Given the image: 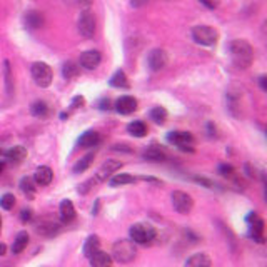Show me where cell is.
I'll list each match as a JSON object with an SVG mask.
<instances>
[{"label": "cell", "mask_w": 267, "mask_h": 267, "mask_svg": "<svg viewBox=\"0 0 267 267\" xmlns=\"http://www.w3.org/2000/svg\"><path fill=\"white\" fill-rule=\"evenodd\" d=\"M3 77H5V89H7V94L12 95V94H13V77H12L10 62H8V61L3 62Z\"/></svg>", "instance_id": "obj_30"}, {"label": "cell", "mask_w": 267, "mask_h": 267, "mask_svg": "<svg viewBox=\"0 0 267 267\" xmlns=\"http://www.w3.org/2000/svg\"><path fill=\"white\" fill-rule=\"evenodd\" d=\"M110 85L117 87V89H127V87H129V79H127L126 72L117 70L116 73H114V75L110 77Z\"/></svg>", "instance_id": "obj_26"}, {"label": "cell", "mask_w": 267, "mask_h": 267, "mask_svg": "<svg viewBox=\"0 0 267 267\" xmlns=\"http://www.w3.org/2000/svg\"><path fill=\"white\" fill-rule=\"evenodd\" d=\"M80 73V66L77 62H73V61H68L64 64V67H62V75H64V79H67V80H72V79H75L77 75Z\"/></svg>", "instance_id": "obj_24"}, {"label": "cell", "mask_w": 267, "mask_h": 267, "mask_svg": "<svg viewBox=\"0 0 267 267\" xmlns=\"http://www.w3.org/2000/svg\"><path fill=\"white\" fill-rule=\"evenodd\" d=\"M256 219H259V215H257L256 212H251L249 215H247V222H254Z\"/></svg>", "instance_id": "obj_46"}, {"label": "cell", "mask_w": 267, "mask_h": 267, "mask_svg": "<svg viewBox=\"0 0 267 267\" xmlns=\"http://www.w3.org/2000/svg\"><path fill=\"white\" fill-rule=\"evenodd\" d=\"M135 182V179H134L131 174H116L112 179H110V186L112 187H119V186H126V184H132Z\"/></svg>", "instance_id": "obj_31"}, {"label": "cell", "mask_w": 267, "mask_h": 267, "mask_svg": "<svg viewBox=\"0 0 267 267\" xmlns=\"http://www.w3.org/2000/svg\"><path fill=\"white\" fill-rule=\"evenodd\" d=\"M92 160H94V154H87V155H84L79 162H77L75 165H73V174H82V172H85L87 169L90 167V164H92Z\"/></svg>", "instance_id": "obj_28"}, {"label": "cell", "mask_w": 267, "mask_h": 267, "mask_svg": "<svg viewBox=\"0 0 267 267\" xmlns=\"http://www.w3.org/2000/svg\"><path fill=\"white\" fill-rule=\"evenodd\" d=\"M95 30H97V20H95L94 13L87 8L79 17V32L85 39H92V37L95 35Z\"/></svg>", "instance_id": "obj_7"}, {"label": "cell", "mask_w": 267, "mask_h": 267, "mask_svg": "<svg viewBox=\"0 0 267 267\" xmlns=\"http://www.w3.org/2000/svg\"><path fill=\"white\" fill-rule=\"evenodd\" d=\"M110 257L112 261L119 262V264H129L137 257V247L135 244L129 239H122V241H117L112 246V252H110Z\"/></svg>", "instance_id": "obj_2"}, {"label": "cell", "mask_w": 267, "mask_h": 267, "mask_svg": "<svg viewBox=\"0 0 267 267\" xmlns=\"http://www.w3.org/2000/svg\"><path fill=\"white\" fill-rule=\"evenodd\" d=\"M100 144V134L95 131H87L80 135L79 145L80 147H97Z\"/></svg>", "instance_id": "obj_19"}, {"label": "cell", "mask_w": 267, "mask_h": 267, "mask_svg": "<svg viewBox=\"0 0 267 267\" xmlns=\"http://www.w3.org/2000/svg\"><path fill=\"white\" fill-rule=\"evenodd\" d=\"M116 109L119 114H122V116H129V114L135 112L137 110V100L131 97V95H124L116 102Z\"/></svg>", "instance_id": "obj_13"}, {"label": "cell", "mask_w": 267, "mask_h": 267, "mask_svg": "<svg viewBox=\"0 0 267 267\" xmlns=\"http://www.w3.org/2000/svg\"><path fill=\"white\" fill-rule=\"evenodd\" d=\"M229 52H231L234 66L241 68V70L249 68L252 61H254V49H252V45L247 40L242 39L232 40L231 45H229Z\"/></svg>", "instance_id": "obj_1"}, {"label": "cell", "mask_w": 267, "mask_h": 267, "mask_svg": "<svg viewBox=\"0 0 267 267\" xmlns=\"http://www.w3.org/2000/svg\"><path fill=\"white\" fill-rule=\"evenodd\" d=\"M192 39L196 40L199 45H205V47H210L217 42L219 34L214 27L210 25H196L192 29Z\"/></svg>", "instance_id": "obj_4"}, {"label": "cell", "mask_w": 267, "mask_h": 267, "mask_svg": "<svg viewBox=\"0 0 267 267\" xmlns=\"http://www.w3.org/2000/svg\"><path fill=\"white\" fill-rule=\"evenodd\" d=\"M3 169H5V160H0V174L3 172Z\"/></svg>", "instance_id": "obj_48"}, {"label": "cell", "mask_w": 267, "mask_h": 267, "mask_svg": "<svg viewBox=\"0 0 267 267\" xmlns=\"http://www.w3.org/2000/svg\"><path fill=\"white\" fill-rule=\"evenodd\" d=\"M97 251H100V239L99 236H89L87 237V241L84 244V256L89 259V257H92L95 254Z\"/></svg>", "instance_id": "obj_22"}, {"label": "cell", "mask_w": 267, "mask_h": 267, "mask_svg": "<svg viewBox=\"0 0 267 267\" xmlns=\"http://www.w3.org/2000/svg\"><path fill=\"white\" fill-rule=\"evenodd\" d=\"M219 172L222 174L224 177H234L236 169H234L232 165H229V164H222V165H219Z\"/></svg>", "instance_id": "obj_36"}, {"label": "cell", "mask_w": 267, "mask_h": 267, "mask_svg": "<svg viewBox=\"0 0 267 267\" xmlns=\"http://www.w3.org/2000/svg\"><path fill=\"white\" fill-rule=\"evenodd\" d=\"M77 105H84V99L82 97H75L72 100V107L73 109H77Z\"/></svg>", "instance_id": "obj_43"}, {"label": "cell", "mask_w": 267, "mask_h": 267, "mask_svg": "<svg viewBox=\"0 0 267 267\" xmlns=\"http://www.w3.org/2000/svg\"><path fill=\"white\" fill-rule=\"evenodd\" d=\"M100 61H102V55L97 50H87L80 55V61H79V66L87 68V70H94L100 66Z\"/></svg>", "instance_id": "obj_11"}, {"label": "cell", "mask_w": 267, "mask_h": 267, "mask_svg": "<svg viewBox=\"0 0 267 267\" xmlns=\"http://www.w3.org/2000/svg\"><path fill=\"white\" fill-rule=\"evenodd\" d=\"M20 220H22V222H30V220H32V210L30 209H22Z\"/></svg>", "instance_id": "obj_39"}, {"label": "cell", "mask_w": 267, "mask_h": 267, "mask_svg": "<svg viewBox=\"0 0 267 267\" xmlns=\"http://www.w3.org/2000/svg\"><path fill=\"white\" fill-rule=\"evenodd\" d=\"M266 80H267V79H266V75H261V79H259V84H261V89L264 90V92L267 90V84H266Z\"/></svg>", "instance_id": "obj_45"}, {"label": "cell", "mask_w": 267, "mask_h": 267, "mask_svg": "<svg viewBox=\"0 0 267 267\" xmlns=\"http://www.w3.org/2000/svg\"><path fill=\"white\" fill-rule=\"evenodd\" d=\"M227 107H229V110H231V114L232 116H239V97L237 95H234L232 92H229L227 94Z\"/></svg>", "instance_id": "obj_34"}, {"label": "cell", "mask_w": 267, "mask_h": 267, "mask_svg": "<svg viewBox=\"0 0 267 267\" xmlns=\"http://www.w3.org/2000/svg\"><path fill=\"white\" fill-rule=\"evenodd\" d=\"M210 266H212V261H210V257L205 252L192 254L186 262V267H210Z\"/></svg>", "instance_id": "obj_17"}, {"label": "cell", "mask_w": 267, "mask_h": 267, "mask_svg": "<svg viewBox=\"0 0 267 267\" xmlns=\"http://www.w3.org/2000/svg\"><path fill=\"white\" fill-rule=\"evenodd\" d=\"M200 2L204 3L207 8H212V10L219 7V0H200Z\"/></svg>", "instance_id": "obj_40"}, {"label": "cell", "mask_w": 267, "mask_h": 267, "mask_svg": "<svg viewBox=\"0 0 267 267\" xmlns=\"http://www.w3.org/2000/svg\"><path fill=\"white\" fill-rule=\"evenodd\" d=\"M20 191L24 192V194L27 197H34L35 194V182H34V179H30V177H24L20 181Z\"/></svg>", "instance_id": "obj_32"}, {"label": "cell", "mask_w": 267, "mask_h": 267, "mask_svg": "<svg viewBox=\"0 0 267 267\" xmlns=\"http://www.w3.org/2000/svg\"><path fill=\"white\" fill-rule=\"evenodd\" d=\"M142 157L149 160V162H164V160L167 159V154H165L159 145H150L144 150Z\"/></svg>", "instance_id": "obj_16"}, {"label": "cell", "mask_w": 267, "mask_h": 267, "mask_svg": "<svg viewBox=\"0 0 267 267\" xmlns=\"http://www.w3.org/2000/svg\"><path fill=\"white\" fill-rule=\"evenodd\" d=\"M100 109H102V110H109L110 109V100L109 99H104L102 102H100Z\"/></svg>", "instance_id": "obj_44"}, {"label": "cell", "mask_w": 267, "mask_h": 267, "mask_svg": "<svg viewBox=\"0 0 267 267\" xmlns=\"http://www.w3.org/2000/svg\"><path fill=\"white\" fill-rule=\"evenodd\" d=\"M61 231H62V225L50 219H40L35 224V232L44 237H55L61 234Z\"/></svg>", "instance_id": "obj_10"}, {"label": "cell", "mask_w": 267, "mask_h": 267, "mask_svg": "<svg viewBox=\"0 0 267 267\" xmlns=\"http://www.w3.org/2000/svg\"><path fill=\"white\" fill-rule=\"evenodd\" d=\"M32 77H34L35 84L39 87H49L52 84V68L45 62H35L32 64Z\"/></svg>", "instance_id": "obj_5"}, {"label": "cell", "mask_w": 267, "mask_h": 267, "mask_svg": "<svg viewBox=\"0 0 267 267\" xmlns=\"http://www.w3.org/2000/svg\"><path fill=\"white\" fill-rule=\"evenodd\" d=\"M127 131L135 137H144L147 134V126L142 121H134L127 126Z\"/></svg>", "instance_id": "obj_27"}, {"label": "cell", "mask_w": 267, "mask_h": 267, "mask_svg": "<svg viewBox=\"0 0 267 267\" xmlns=\"http://www.w3.org/2000/svg\"><path fill=\"white\" fill-rule=\"evenodd\" d=\"M59 214H61V219L64 224H70L73 219H75V207H73L72 200H62L61 207H59Z\"/></svg>", "instance_id": "obj_15"}, {"label": "cell", "mask_w": 267, "mask_h": 267, "mask_svg": "<svg viewBox=\"0 0 267 267\" xmlns=\"http://www.w3.org/2000/svg\"><path fill=\"white\" fill-rule=\"evenodd\" d=\"M167 62H169V57L164 49L150 50L149 57H147V64H149V68L152 72H160L162 68H165Z\"/></svg>", "instance_id": "obj_9"}, {"label": "cell", "mask_w": 267, "mask_h": 267, "mask_svg": "<svg viewBox=\"0 0 267 267\" xmlns=\"http://www.w3.org/2000/svg\"><path fill=\"white\" fill-rule=\"evenodd\" d=\"M30 112L32 116L35 117H45L49 114V105L45 104L44 100H35V102L30 105Z\"/></svg>", "instance_id": "obj_29"}, {"label": "cell", "mask_w": 267, "mask_h": 267, "mask_svg": "<svg viewBox=\"0 0 267 267\" xmlns=\"http://www.w3.org/2000/svg\"><path fill=\"white\" fill-rule=\"evenodd\" d=\"M172 205L176 209V212L186 215L192 210L194 207V199L192 196H189L187 192H182V191H174L172 192Z\"/></svg>", "instance_id": "obj_8"}, {"label": "cell", "mask_w": 267, "mask_h": 267, "mask_svg": "<svg viewBox=\"0 0 267 267\" xmlns=\"http://www.w3.org/2000/svg\"><path fill=\"white\" fill-rule=\"evenodd\" d=\"M27 246H29V234H27V232H18L15 241H13V244H12V252H13V254H20V252L24 251Z\"/></svg>", "instance_id": "obj_25"}, {"label": "cell", "mask_w": 267, "mask_h": 267, "mask_svg": "<svg viewBox=\"0 0 267 267\" xmlns=\"http://www.w3.org/2000/svg\"><path fill=\"white\" fill-rule=\"evenodd\" d=\"M0 229H2V217H0Z\"/></svg>", "instance_id": "obj_49"}, {"label": "cell", "mask_w": 267, "mask_h": 267, "mask_svg": "<svg viewBox=\"0 0 267 267\" xmlns=\"http://www.w3.org/2000/svg\"><path fill=\"white\" fill-rule=\"evenodd\" d=\"M89 261L92 267H112V262H114L110 254H107V252L104 251H97L94 256L89 257Z\"/></svg>", "instance_id": "obj_18"}, {"label": "cell", "mask_w": 267, "mask_h": 267, "mask_svg": "<svg viewBox=\"0 0 267 267\" xmlns=\"http://www.w3.org/2000/svg\"><path fill=\"white\" fill-rule=\"evenodd\" d=\"M5 252H7V246H5V244L0 242V257L5 256Z\"/></svg>", "instance_id": "obj_47"}, {"label": "cell", "mask_w": 267, "mask_h": 267, "mask_svg": "<svg viewBox=\"0 0 267 267\" xmlns=\"http://www.w3.org/2000/svg\"><path fill=\"white\" fill-rule=\"evenodd\" d=\"M129 234H131V241L134 244H140V246L150 244L155 239V236H157L155 229L149 224H134Z\"/></svg>", "instance_id": "obj_3"}, {"label": "cell", "mask_w": 267, "mask_h": 267, "mask_svg": "<svg viewBox=\"0 0 267 267\" xmlns=\"http://www.w3.org/2000/svg\"><path fill=\"white\" fill-rule=\"evenodd\" d=\"M149 3V0H131V5L134 8H140V7H144Z\"/></svg>", "instance_id": "obj_41"}, {"label": "cell", "mask_w": 267, "mask_h": 267, "mask_svg": "<svg viewBox=\"0 0 267 267\" xmlns=\"http://www.w3.org/2000/svg\"><path fill=\"white\" fill-rule=\"evenodd\" d=\"M2 267H5V266H2Z\"/></svg>", "instance_id": "obj_50"}, {"label": "cell", "mask_w": 267, "mask_h": 267, "mask_svg": "<svg viewBox=\"0 0 267 267\" xmlns=\"http://www.w3.org/2000/svg\"><path fill=\"white\" fill-rule=\"evenodd\" d=\"M13 205H15V197H13V194H3L0 197V207L2 209L10 210L13 209Z\"/></svg>", "instance_id": "obj_35"}, {"label": "cell", "mask_w": 267, "mask_h": 267, "mask_svg": "<svg viewBox=\"0 0 267 267\" xmlns=\"http://www.w3.org/2000/svg\"><path fill=\"white\" fill-rule=\"evenodd\" d=\"M251 237L259 244L264 242V220L262 219H256L254 222H251Z\"/></svg>", "instance_id": "obj_23"}, {"label": "cell", "mask_w": 267, "mask_h": 267, "mask_svg": "<svg viewBox=\"0 0 267 267\" xmlns=\"http://www.w3.org/2000/svg\"><path fill=\"white\" fill-rule=\"evenodd\" d=\"M52 179H54V172H52V169L47 167V165L39 167L34 174V182L37 186H49V184L52 182Z\"/></svg>", "instance_id": "obj_14"}, {"label": "cell", "mask_w": 267, "mask_h": 267, "mask_svg": "<svg viewBox=\"0 0 267 267\" xmlns=\"http://www.w3.org/2000/svg\"><path fill=\"white\" fill-rule=\"evenodd\" d=\"M24 22H25V25L29 27V29L35 30V29H40V27L44 25V17H42V13H40V12L32 10V12L25 13Z\"/></svg>", "instance_id": "obj_20"}, {"label": "cell", "mask_w": 267, "mask_h": 267, "mask_svg": "<svg viewBox=\"0 0 267 267\" xmlns=\"http://www.w3.org/2000/svg\"><path fill=\"white\" fill-rule=\"evenodd\" d=\"M194 181L197 184H202V186H205V187H209V189H214L215 187V184L212 181H209V179H205V177H196Z\"/></svg>", "instance_id": "obj_38"}, {"label": "cell", "mask_w": 267, "mask_h": 267, "mask_svg": "<svg viewBox=\"0 0 267 267\" xmlns=\"http://www.w3.org/2000/svg\"><path fill=\"white\" fill-rule=\"evenodd\" d=\"M3 155H5L7 160H10V162H15V164H20L22 160L27 157V150L25 147L22 145H17V147H12L10 150L3 152Z\"/></svg>", "instance_id": "obj_21"}, {"label": "cell", "mask_w": 267, "mask_h": 267, "mask_svg": "<svg viewBox=\"0 0 267 267\" xmlns=\"http://www.w3.org/2000/svg\"><path fill=\"white\" fill-rule=\"evenodd\" d=\"M167 116L169 114L164 107H154L150 110V119L155 124H164L165 121H167Z\"/></svg>", "instance_id": "obj_33"}, {"label": "cell", "mask_w": 267, "mask_h": 267, "mask_svg": "<svg viewBox=\"0 0 267 267\" xmlns=\"http://www.w3.org/2000/svg\"><path fill=\"white\" fill-rule=\"evenodd\" d=\"M167 140L170 144L177 145L181 150H189V152H194V135L191 132H184V131H176V132H170L167 135Z\"/></svg>", "instance_id": "obj_6"}, {"label": "cell", "mask_w": 267, "mask_h": 267, "mask_svg": "<svg viewBox=\"0 0 267 267\" xmlns=\"http://www.w3.org/2000/svg\"><path fill=\"white\" fill-rule=\"evenodd\" d=\"M95 184H97V179L92 177L90 181H87L85 184H82V186L79 187V194H87V192H89L90 189L95 186Z\"/></svg>", "instance_id": "obj_37"}, {"label": "cell", "mask_w": 267, "mask_h": 267, "mask_svg": "<svg viewBox=\"0 0 267 267\" xmlns=\"http://www.w3.org/2000/svg\"><path fill=\"white\" fill-rule=\"evenodd\" d=\"M77 2H79V5H80V7H84L85 10H87V8H89V7L92 5V2H94V0H77Z\"/></svg>", "instance_id": "obj_42"}, {"label": "cell", "mask_w": 267, "mask_h": 267, "mask_svg": "<svg viewBox=\"0 0 267 267\" xmlns=\"http://www.w3.org/2000/svg\"><path fill=\"white\" fill-rule=\"evenodd\" d=\"M121 167H122V162L110 159V160H107L105 164H102V167H100L99 172L95 174V179H97V182L107 181V179L112 176V174H116L117 170H121Z\"/></svg>", "instance_id": "obj_12"}]
</instances>
